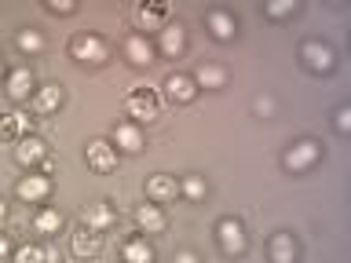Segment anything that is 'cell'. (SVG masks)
<instances>
[{
  "label": "cell",
  "mask_w": 351,
  "mask_h": 263,
  "mask_svg": "<svg viewBox=\"0 0 351 263\" xmlns=\"http://www.w3.org/2000/svg\"><path fill=\"white\" fill-rule=\"evenodd\" d=\"M125 110H128V117H136V121H150L161 114V99L150 92V84H132L128 88V95H125Z\"/></svg>",
  "instance_id": "1"
},
{
  "label": "cell",
  "mask_w": 351,
  "mask_h": 263,
  "mask_svg": "<svg viewBox=\"0 0 351 263\" xmlns=\"http://www.w3.org/2000/svg\"><path fill=\"white\" fill-rule=\"evenodd\" d=\"M216 241H219V249L227 252V256H241V252L249 249V238H245V227L238 223L234 216H227V219H219V227H216Z\"/></svg>",
  "instance_id": "2"
},
{
  "label": "cell",
  "mask_w": 351,
  "mask_h": 263,
  "mask_svg": "<svg viewBox=\"0 0 351 263\" xmlns=\"http://www.w3.org/2000/svg\"><path fill=\"white\" fill-rule=\"evenodd\" d=\"M318 158H322V147H318L315 139H300V142H293V147L285 150L282 164H285L289 172H307Z\"/></svg>",
  "instance_id": "3"
},
{
  "label": "cell",
  "mask_w": 351,
  "mask_h": 263,
  "mask_svg": "<svg viewBox=\"0 0 351 263\" xmlns=\"http://www.w3.org/2000/svg\"><path fill=\"white\" fill-rule=\"evenodd\" d=\"M70 51H73V59L84 62V66L106 62V44H103V37H95V33H81V37H73Z\"/></svg>",
  "instance_id": "4"
},
{
  "label": "cell",
  "mask_w": 351,
  "mask_h": 263,
  "mask_svg": "<svg viewBox=\"0 0 351 263\" xmlns=\"http://www.w3.org/2000/svg\"><path fill=\"white\" fill-rule=\"evenodd\" d=\"M300 59H304V66L311 73H329L333 70V48H329V44H322V40H307L304 48H300Z\"/></svg>",
  "instance_id": "5"
},
{
  "label": "cell",
  "mask_w": 351,
  "mask_h": 263,
  "mask_svg": "<svg viewBox=\"0 0 351 263\" xmlns=\"http://www.w3.org/2000/svg\"><path fill=\"white\" fill-rule=\"evenodd\" d=\"M176 197H180V183H176V175H150L147 179V201L150 205H172Z\"/></svg>",
  "instance_id": "6"
},
{
  "label": "cell",
  "mask_w": 351,
  "mask_h": 263,
  "mask_svg": "<svg viewBox=\"0 0 351 263\" xmlns=\"http://www.w3.org/2000/svg\"><path fill=\"white\" fill-rule=\"evenodd\" d=\"M84 158H88V168H95V172H114L117 168V150H114V142H106V139L88 142Z\"/></svg>",
  "instance_id": "7"
},
{
  "label": "cell",
  "mask_w": 351,
  "mask_h": 263,
  "mask_svg": "<svg viewBox=\"0 0 351 263\" xmlns=\"http://www.w3.org/2000/svg\"><path fill=\"white\" fill-rule=\"evenodd\" d=\"M44 158H48V142L37 139V136H22L15 142V161L26 164V168H33V164H40Z\"/></svg>",
  "instance_id": "8"
},
{
  "label": "cell",
  "mask_w": 351,
  "mask_h": 263,
  "mask_svg": "<svg viewBox=\"0 0 351 263\" xmlns=\"http://www.w3.org/2000/svg\"><path fill=\"white\" fill-rule=\"evenodd\" d=\"M29 106H33V114H37V117L55 114V110L62 106V88H59V84H44V88H37V92H33V99H29Z\"/></svg>",
  "instance_id": "9"
},
{
  "label": "cell",
  "mask_w": 351,
  "mask_h": 263,
  "mask_svg": "<svg viewBox=\"0 0 351 263\" xmlns=\"http://www.w3.org/2000/svg\"><path fill=\"white\" fill-rule=\"evenodd\" d=\"M22 136H29V117L19 114V110L0 114V142H19Z\"/></svg>",
  "instance_id": "10"
},
{
  "label": "cell",
  "mask_w": 351,
  "mask_h": 263,
  "mask_svg": "<svg viewBox=\"0 0 351 263\" xmlns=\"http://www.w3.org/2000/svg\"><path fill=\"white\" fill-rule=\"evenodd\" d=\"M194 95H197L194 77H183V73L165 77V99H169V103H191Z\"/></svg>",
  "instance_id": "11"
},
{
  "label": "cell",
  "mask_w": 351,
  "mask_h": 263,
  "mask_svg": "<svg viewBox=\"0 0 351 263\" xmlns=\"http://www.w3.org/2000/svg\"><path fill=\"white\" fill-rule=\"evenodd\" d=\"M70 245H73L77 256H99V249H103V234L81 223V227H77L73 234H70Z\"/></svg>",
  "instance_id": "12"
},
{
  "label": "cell",
  "mask_w": 351,
  "mask_h": 263,
  "mask_svg": "<svg viewBox=\"0 0 351 263\" xmlns=\"http://www.w3.org/2000/svg\"><path fill=\"white\" fill-rule=\"evenodd\" d=\"M15 194L22 197V201H44V197L51 194V179L48 175H26V179H19V186H15Z\"/></svg>",
  "instance_id": "13"
},
{
  "label": "cell",
  "mask_w": 351,
  "mask_h": 263,
  "mask_svg": "<svg viewBox=\"0 0 351 263\" xmlns=\"http://www.w3.org/2000/svg\"><path fill=\"white\" fill-rule=\"evenodd\" d=\"M165 223H169V219H165L161 205H150V201H147V205L136 208V227L143 230V234H161Z\"/></svg>",
  "instance_id": "14"
},
{
  "label": "cell",
  "mask_w": 351,
  "mask_h": 263,
  "mask_svg": "<svg viewBox=\"0 0 351 263\" xmlns=\"http://www.w3.org/2000/svg\"><path fill=\"white\" fill-rule=\"evenodd\" d=\"M205 26L213 29L216 40H230V37H234V29H238V22H234V15H230V11L213 8V11L205 15Z\"/></svg>",
  "instance_id": "15"
},
{
  "label": "cell",
  "mask_w": 351,
  "mask_h": 263,
  "mask_svg": "<svg viewBox=\"0 0 351 263\" xmlns=\"http://www.w3.org/2000/svg\"><path fill=\"white\" fill-rule=\"evenodd\" d=\"M271 263H296V256H300V249H296V238L285 234V230H278V234L271 238Z\"/></svg>",
  "instance_id": "16"
},
{
  "label": "cell",
  "mask_w": 351,
  "mask_h": 263,
  "mask_svg": "<svg viewBox=\"0 0 351 263\" xmlns=\"http://www.w3.org/2000/svg\"><path fill=\"white\" fill-rule=\"evenodd\" d=\"M125 55H128L132 66H150L154 62V44L143 37V33H132L125 40Z\"/></svg>",
  "instance_id": "17"
},
{
  "label": "cell",
  "mask_w": 351,
  "mask_h": 263,
  "mask_svg": "<svg viewBox=\"0 0 351 263\" xmlns=\"http://www.w3.org/2000/svg\"><path fill=\"white\" fill-rule=\"evenodd\" d=\"M114 150H125V153L143 150V132H139V125H132V121L117 125V128H114Z\"/></svg>",
  "instance_id": "18"
},
{
  "label": "cell",
  "mask_w": 351,
  "mask_h": 263,
  "mask_svg": "<svg viewBox=\"0 0 351 263\" xmlns=\"http://www.w3.org/2000/svg\"><path fill=\"white\" fill-rule=\"evenodd\" d=\"M161 51L165 55H172V59H176V55H180L183 48H186V33H183V26H180V22H165V29H161Z\"/></svg>",
  "instance_id": "19"
},
{
  "label": "cell",
  "mask_w": 351,
  "mask_h": 263,
  "mask_svg": "<svg viewBox=\"0 0 351 263\" xmlns=\"http://www.w3.org/2000/svg\"><path fill=\"white\" fill-rule=\"evenodd\" d=\"M165 18H169V4H143L136 11V22L143 29H165Z\"/></svg>",
  "instance_id": "20"
},
{
  "label": "cell",
  "mask_w": 351,
  "mask_h": 263,
  "mask_svg": "<svg viewBox=\"0 0 351 263\" xmlns=\"http://www.w3.org/2000/svg\"><path fill=\"white\" fill-rule=\"evenodd\" d=\"M110 223H114V212H110V205H106V201H95V205H88V208H84V227L106 230Z\"/></svg>",
  "instance_id": "21"
},
{
  "label": "cell",
  "mask_w": 351,
  "mask_h": 263,
  "mask_svg": "<svg viewBox=\"0 0 351 263\" xmlns=\"http://www.w3.org/2000/svg\"><path fill=\"white\" fill-rule=\"evenodd\" d=\"M33 92V73L29 70H15L8 77V95L15 99V103H22V99H29Z\"/></svg>",
  "instance_id": "22"
},
{
  "label": "cell",
  "mask_w": 351,
  "mask_h": 263,
  "mask_svg": "<svg viewBox=\"0 0 351 263\" xmlns=\"http://www.w3.org/2000/svg\"><path fill=\"white\" fill-rule=\"evenodd\" d=\"M194 84L197 88H223L227 84V70L223 66H202V70L194 73Z\"/></svg>",
  "instance_id": "23"
},
{
  "label": "cell",
  "mask_w": 351,
  "mask_h": 263,
  "mask_svg": "<svg viewBox=\"0 0 351 263\" xmlns=\"http://www.w3.org/2000/svg\"><path fill=\"white\" fill-rule=\"evenodd\" d=\"M33 227H37L40 234H59V227H62V212H59V208H40V212L33 216Z\"/></svg>",
  "instance_id": "24"
},
{
  "label": "cell",
  "mask_w": 351,
  "mask_h": 263,
  "mask_svg": "<svg viewBox=\"0 0 351 263\" xmlns=\"http://www.w3.org/2000/svg\"><path fill=\"white\" fill-rule=\"evenodd\" d=\"M125 263H154V249L143 238L128 241V245H125Z\"/></svg>",
  "instance_id": "25"
},
{
  "label": "cell",
  "mask_w": 351,
  "mask_h": 263,
  "mask_svg": "<svg viewBox=\"0 0 351 263\" xmlns=\"http://www.w3.org/2000/svg\"><path fill=\"white\" fill-rule=\"evenodd\" d=\"M208 194V186L202 175H186V179L180 183V197H191V201H202V197Z\"/></svg>",
  "instance_id": "26"
},
{
  "label": "cell",
  "mask_w": 351,
  "mask_h": 263,
  "mask_svg": "<svg viewBox=\"0 0 351 263\" xmlns=\"http://www.w3.org/2000/svg\"><path fill=\"white\" fill-rule=\"evenodd\" d=\"M19 48L33 55V51H40V48H44V37H40L37 29H22V33H19Z\"/></svg>",
  "instance_id": "27"
},
{
  "label": "cell",
  "mask_w": 351,
  "mask_h": 263,
  "mask_svg": "<svg viewBox=\"0 0 351 263\" xmlns=\"http://www.w3.org/2000/svg\"><path fill=\"white\" fill-rule=\"evenodd\" d=\"M15 263H48V260H44V249L40 245H22L15 252Z\"/></svg>",
  "instance_id": "28"
},
{
  "label": "cell",
  "mask_w": 351,
  "mask_h": 263,
  "mask_svg": "<svg viewBox=\"0 0 351 263\" xmlns=\"http://www.w3.org/2000/svg\"><path fill=\"white\" fill-rule=\"evenodd\" d=\"M293 11H296V0H271L267 4L271 18H285V15H293Z\"/></svg>",
  "instance_id": "29"
},
{
  "label": "cell",
  "mask_w": 351,
  "mask_h": 263,
  "mask_svg": "<svg viewBox=\"0 0 351 263\" xmlns=\"http://www.w3.org/2000/svg\"><path fill=\"white\" fill-rule=\"evenodd\" d=\"M48 11L51 15H70V11H77L73 0H48Z\"/></svg>",
  "instance_id": "30"
},
{
  "label": "cell",
  "mask_w": 351,
  "mask_h": 263,
  "mask_svg": "<svg viewBox=\"0 0 351 263\" xmlns=\"http://www.w3.org/2000/svg\"><path fill=\"white\" fill-rule=\"evenodd\" d=\"M333 125H337V132H351V110H348V106L337 110V121H333Z\"/></svg>",
  "instance_id": "31"
},
{
  "label": "cell",
  "mask_w": 351,
  "mask_h": 263,
  "mask_svg": "<svg viewBox=\"0 0 351 263\" xmlns=\"http://www.w3.org/2000/svg\"><path fill=\"white\" fill-rule=\"evenodd\" d=\"M252 106H256V114H260V117H271V114H274V103H271L267 95H260V99H256V103H252Z\"/></svg>",
  "instance_id": "32"
},
{
  "label": "cell",
  "mask_w": 351,
  "mask_h": 263,
  "mask_svg": "<svg viewBox=\"0 0 351 263\" xmlns=\"http://www.w3.org/2000/svg\"><path fill=\"white\" fill-rule=\"evenodd\" d=\"M172 263H197V256H194V252H176Z\"/></svg>",
  "instance_id": "33"
},
{
  "label": "cell",
  "mask_w": 351,
  "mask_h": 263,
  "mask_svg": "<svg viewBox=\"0 0 351 263\" xmlns=\"http://www.w3.org/2000/svg\"><path fill=\"white\" fill-rule=\"evenodd\" d=\"M8 252H11V241H8L4 234H0V260H4V256H8Z\"/></svg>",
  "instance_id": "34"
},
{
  "label": "cell",
  "mask_w": 351,
  "mask_h": 263,
  "mask_svg": "<svg viewBox=\"0 0 351 263\" xmlns=\"http://www.w3.org/2000/svg\"><path fill=\"white\" fill-rule=\"evenodd\" d=\"M4 219H8V201L0 197V223H4Z\"/></svg>",
  "instance_id": "35"
},
{
  "label": "cell",
  "mask_w": 351,
  "mask_h": 263,
  "mask_svg": "<svg viewBox=\"0 0 351 263\" xmlns=\"http://www.w3.org/2000/svg\"><path fill=\"white\" fill-rule=\"evenodd\" d=\"M0 73H4V59H0Z\"/></svg>",
  "instance_id": "36"
}]
</instances>
